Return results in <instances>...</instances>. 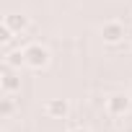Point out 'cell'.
<instances>
[{
	"label": "cell",
	"mask_w": 132,
	"mask_h": 132,
	"mask_svg": "<svg viewBox=\"0 0 132 132\" xmlns=\"http://www.w3.org/2000/svg\"><path fill=\"white\" fill-rule=\"evenodd\" d=\"M23 62V49H16V52H8L5 54V68H18V65Z\"/></svg>",
	"instance_id": "8"
},
{
	"label": "cell",
	"mask_w": 132,
	"mask_h": 132,
	"mask_svg": "<svg viewBox=\"0 0 132 132\" xmlns=\"http://www.w3.org/2000/svg\"><path fill=\"white\" fill-rule=\"evenodd\" d=\"M3 23H5L13 34H23V31L29 29V16H23V13H8V16L3 18Z\"/></svg>",
	"instance_id": "6"
},
{
	"label": "cell",
	"mask_w": 132,
	"mask_h": 132,
	"mask_svg": "<svg viewBox=\"0 0 132 132\" xmlns=\"http://www.w3.org/2000/svg\"><path fill=\"white\" fill-rule=\"evenodd\" d=\"M68 132H88V129H86V127H70Z\"/></svg>",
	"instance_id": "10"
},
{
	"label": "cell",
	"mask_w": 132,
	"mask_h": 132,
	"mask_svg": "<svg viewBox=\"0 0 132 132\" xmlns=\"http://www.w3.org/2000/svg\"><path fill=\"white\" fill-rule=\"evenodd\" d=\"M18 88H21V78L13 73V68H5L3 78H0V91L3 93H16Z\"/></svg>",
	"instance_id": "5"
},
{
	"label": "cell",
	"mask_w": 132,
	"mask_h": 132,
	"mask_svg": "<svg viewBox=\"0 0 132 132\" xmlns=\"http://www.w3.org/2000/svg\"><path fill=\"white\" fill-rule=\"evenodd\" d=\"M16 111V101H13V93H3V98H0V117L3 119H11Z\"/></svg>",
	"instance_id": "7"
},
{
	"label": "cell",
	"mask_w": 132,
	"mask_h": 132,
	"mask_svg": "<svg viewBox=\"0 0 132 132\" xmlns=\"http://www.w3.org/2000/svg\"><path fill=\"white\" fill-rule=\"evenodd\" d=\"M129 106H132V101L127 93H111L106 98V114H111V117H124L129 111Z\"/></svg>",
	"instance_id": "2"
},
{
	"label": "cell",
	"mask_w": 132,
	"mask_h": 132,
	"mask_svg": "<svg viewBox=\"0 0 132 132\" xmlns=\"http://www.w3.org/2000/svg\"><path fill=\"white\" fill-rule=\"evenodd\" d=\"M68 111H70V106H68L65 98H49V101L44 104V114H47L49 119H65Z\"/></svg>",
	"instance_id": "4"
},
{
	"label": "cell",
	"mask_w": 132,
	"mask_h": 132,
	"mask_svg": "<svg viewBox=\"0 0 132 132\" xmlns=\"http://www.w3.org/2000/svg\"><path fill=\"white\" fill-rule=\"evenodd\" d=\"M11 36H13V31L3 23V29H0V42H3V44H8V42H11Z\"/></svg>",
	"instance_id": "9"
},
{
	"label": "cell",
	"mask_w": 132,
	"mask_h": 132,
	"mask_svg": "<svg viewBox=\"0 0 132 132\" xmlns=\"http://www.w3.org/2000/svg\"><path fill=\"white\" fill-rule=\"evenodd\" d=\"M49 60H52V54H49V49H47L44 44L31 42V44L23 47V65H26V68H31V70H44L47 65H49Z\"/></svg>",
	"instance_id": "1"
},
{
	"label": "cell",
	"mask_w": 132,
	"mask_h": 132,
	"mask_svg": "<svg viewBox=\"0 0 132 132\" xmlns=\"http://www.w3.org/2000/svg\"><path fill=\"white\" fill-rule=\"evenodd\" d=\"M101 36H104V44H119L124 39V23L119 21H106L104 29H101Z\"/></svg>",
	"instance_id": "3"
}]
</instances>
